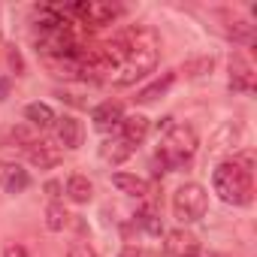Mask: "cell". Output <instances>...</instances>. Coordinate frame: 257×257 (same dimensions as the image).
I'll return each instance as SVG.
<instances>
[{"instance_id": "29", "label": "cell", "mask_w": 257, "mask_h": 257, "mask_svg": "<svg viewBox=\"0 0 257 257\" xmlns=\"http://www.w3.org/2000/svg\"><path fill=\"white\" fill-rule=\"evenodd\" d=\"M118 257H140V251H137V248H124Z\"/></svg>"}, {"instance_id": "3", "label": "cell", "mask_w": 257, "mask_h": 257, "mask_svg": "<svg viewBox=\"0 0 257 257\" xmlns=\"http://www.w3.org/2000/svg\"><path fill=\"white\" fill-rule=\"evenodd\" d=\"M209 212V194L203 185L197 182H185L176 194H173V215L179 224H194L200 218H206Z\"/></svg>"}, {"instance_id": "28", "label": "cell", "mask_w": 257, "mask_h": 257, "mask_svg": "<svg viewBox=\"0 0 257 257\" xmlns=\"http://www.w3.org/2000/svg\"><path fill=\"white\" fill-rule=\"evenodd\" d=\"M170 127H173V118H161V121H158V134H161V131L167 134V131H170Z\"/></svg>"}, {"instance_id": "27", "label": "cell", "mask_w": 257, "mask_h": 257, "mask_svg": "<svg viewBox=\"0 0 257 257\" xmlns=\"http://www.w3.org/2000/svg\"><path fill=\"white\" fill-rule=\"evenodd\" d=\"M7 94H10V79H0V103L7 100Z\"/></svg>"}, {"instance_id": "5", "label": "cell", "mask_w": 257, "mask_h": 257, "mask_svg": "<svg viewBox=\"0 0 257 257\" xmlns=\"http://www.w3.org/2000/svg\"><path fill=\"white\" fill-rule=\"evenodd\" d=\"M254 88V67L245 55H233L230 58V91L248 94Z\"/></svg>"}, {"instance_id": "12", "label": "cell", "mask_w": 257, "mask_h": 257, "mask_svg": "<svg viewBox=\"0 0 257 257\" xmlns=\"http://www.w3.org/2000/svg\"><path fill=\"white\" fill-rule=\"evenodd\" d=\"M112 185H115L121 194L137 197V200H146V197L152 194L149 182H146V179H140V176H134V173H115V176H112Z\"/></svg>"}, {"instance_id": "10", "label": "cell", "mask_w": 257, "mask_h": 257, "mask_svg": "<svg viewBox=\"0 0 257 257\" xmlns=\"http://www.w3.org/2000/svg\"><path fill=\"white\" fill-rule=\"evenodd\" d=\"M164 248H167L173 257H191V254H197V251H200L197 236H194V233H188V230H173V233H167Z\"/></svg>"}, {"instance_id": "9", "label": "cell", "mask_w": 257, "mask_h": 257, "mask_svg": "<svg viewBox=\"0 0 257 257\" xmlns=\"http://www.w3.org/2000/svg\"><path fill=\"white\" fill-rule=\"evenodd\" d=\"M118 127H121V140H124V143L140 146V143L149 137V127H152V124H149V118H146V115H140V112H137V115H124Z\"/></svg>"}, {"instance_id": "18", "label": "cell", "mask_w": 257, "mask_h": 257, "mask_svg": "<svg viewBox=\"0 0 257 257\" xmlns=\"http://www.w3.org/2000/svg\"><path fill=\"white\" fill-rule=\"evenodd\" d=\"M212 70H215V58H212V55L188 58V61L182 64V73H185L188 79H203V76H212Z\"/></svg>"}, {"instance_id": "11", "label": "cell", "mask_w": 257, "mask_h": 257, "mask_svg": "<svg viewBox=\"0 0 257 257\" xmlns=\"http://www.w3.org/2000/svg\"><path fill=\"white\" fill-rule=\"evenodd\" d=\"M0 185H4V191L7 194H25L28 188H31V173L25 170V167H19V164H10V167H4V176H0Z\"/></svg>"}, {"instance_id": "19", "label": "cell", "mask_w": 257, "mask_h": 257, "mask_svg": "<svg viewBox=\"0 0 257 257\" xmlns=\"http://www.w3.org/2000/svg\"><path fill=\"white\" fill-rule=\"evenodd\" d=\"M137 221H140V227H143L149 236H161V233H164V224H161V218H158V212H155L152 206H143V209L137 212Z\"/></svg>"}, {"instance_id": "25", "label": "cell", "mask_w": 257, "mask_h": 257, "mask_svg": "<svg viewBox=\"0 0 257 257\" xmlns=\"http://www.w3.org/2000/svg\"><path fill=\"white\" fill-rule=\"evenodd\" d=\"M67 257H94V251H91V245L79 242V245H73V248H70V254H67Z\"/></svg>"}, {"instance_id": "8", "label": "cell", "mask_w": 257, "mask_h": 257, "mask_svg": "<svg viewBox=\"0 0 257 257\" xmlns=\"http://www.w3.org/2000/svg\"><path fill=\"white\" fill-rule=\"evenodd\" d=\"M28 161H31V167H37V170H52V167L61 164V149H58L55 143L37 140V143L28 149Z\"/></svg>"}, {"instance_id": "15", "label": "cell", "mask_w": 257, "mask_h": 257, "mask_svg": "<svg viewBox=\"0 0 257 257\" xmlns=\"http://www.w3.org/2000/svg\"><path fill=\"white\" fill-rule=\"evenodd\" d=\"M118 16H121V7H115V4H88L85 22H91V25L103 28V25H112Z\"/></svg>"}, {"instance_id": "4", "label": "cell", "mask_w": 257, "mask_h": 257, "mask_svg": "<svg viewBox=\"0 0 257 257\" xmlns=\"http://www.w3.org/2000/svg\"><path fill=\"white\" fill-rule=\"evenodd\" d=\"M242 134H245V127H242V121H236V118H230V121H224L218 131L209 137V155L212 158H218V155H227V152H236V146L242 143Z\"/></svg>"}, {"instance_id": "7", "label": "cell", "mask_w": 257, "mask_h": 257, "mask_svg": "<svg viewBox=\"0 0 257 257\" xmlns=\"http://www.w3.org/2000/svg\"><path fill=\"white\" fill-rule=\"evenodd\" d=\"M55 124H58V140H61V146H64V149H70V152L82 149V143H85V127H82V121H79V118L64 115V118H58Z\"/></svg>"}, {"instance_id": "6", "label": "cell", "mask_w": 257, "mask_h": 257, "mask_svg": "<svg viewBox=\"0 0 257 257\" xmlns=\"http://www.w3.org/2000/svg\"><path fill=\"white\" fill-rule=\"evenodd\" d=\"M121 118H124V106H121L118 100H103V103L91 112V121H94V127H97L100 134H106V131H112V127H118Z\"/></svg>"}, {"instance_id": "26", "label": "cell", "mask_w": 257, "mask_h": 257, "mask_svg": "<svg viewBox=\"0 0 257 257\" xmlns=\"http://www.w3.org/2000/svg\"><path fill=\"white\" fill-rule=\"evenodd\" d=\"M46 194H49L52 200H58V197H61V185H58V182H46Z\"/></svg>"}, {"instance_id": "21", "label": "cell", "mask_w": 257, "mask_h": 257, "mask_svg": "<svg viewBox=\"0 0 257 257\" xmlns=\"http://www.w3.org/2000/svg\"><path fill=\"white\" fill-rule=\"evenodd\" d=\"M227 37L233 43H251L254 40V25H248L245 19H236L230 28H227Z\"/></svg>"}, {"instance_id": "23", "label": "cell", "mask_w": 257, "mask_h": 257, "mask_svg": "<svg viewBox=\"0 0 257 257\" xmlns=\"http://www.w3.org/2000/svg\"><path fill=\"white\" fill-rule=\"evenodd\" d=\"M7 61H10V70H13L16 76H25V58H22V52H19L16 46L7 49Z\"/></svg>"}, {"instance_id": "17", "label": "cell", "mask_w": 257, "mask_h": 257, "mask_svg": "<svg viewBox=\"0 0 257 257\" xmlns=\"http://www.w3.org/2000/svg\"><path fill=\"white\" fill-rule=\"evenodd\" d=\"M67 197H70L73 203H88V200L94 197V185L88 182V176H82V173L70 176V179H67Z\"/></svg>"}, {"instance_id": "13", "label": "cell", "mask_w": 257, "mask_h": 257, "mask_svg": "<svg viewBox=\"0 0 257 257\" xmlns=\"http://www.w3.org/2000/svg\"><path fill=\"white\" fill-rule=\"evenodd\" d=\"M25 118H28V124L34 127V131H49V127L58 121V115H55V109L49 103H28L25 106Z\"/></svg>"}, {"instance_id": "16", "label": "cell", "mask_w": 257, "mask_h": 257, "mask_svg": "<svg viewBox=\"0 0 257 257\" xmlns=\"http://www.w3.org/2000/svg\"><path fill=\"white\" fill-rule=\"evenodd\" d=\"M131 155H134V146L124 143V140H106V143L100 146V158H103L106 164H124Z\"/></svg>"}, {"instance_id": "22", "label": "cell", "mask_w": 257, "mask_h": 257, "mask_svg": "<svg viewBox=\"0 0 257 257\" xmlns=\"http://www.w3.org/2000/svg\"><path fill=\"white\" fill-rule=\"evenodd\" d=\"M10 140H13L16 146H25V149H31V146L37 143V134H34V127H31V124H16L13 131H10Z\"/></svg>"}, {"instance_id": "14", "label": "cell", "mask_w": 257, "mask_h": 257, "mask_svg": "<svg viewBox=\"0 0 257 257\" xmlns=\"http://www.w3.org/2000/svg\"><path fill=\"white\" fill-rule=\"evenodd\" d=\"M173 82H176V70H167V73H161V76H158L152 85H146V88L137 94V103H143V106H146V103H155L158 97H164V94L173 88Z\"/></svg>"}, {"instance_id": "1", "label": "cell", "mask_w": 257, "mask_h": 257, "mask_svg": "<svg viewBox=\"0 0 257 257\" xmlns=\"http://www.w3.org/2000/svg\"><path fill=\"white\" fill-rule=\"evenodd\" d=\"M197 146H200V140H197V131L191 124H173L164 137V143H161L158 158H155V167H158L155 173L161 176L167 170H176V167L188 164L197 155Z\"/></svg>"}, {"instance_id": "24", "label": "cell", "mask_w": 257, "mask_h": 257, "mask_svg": "<svg viewBox=\"0 0 257 257\" xmlns=\"http://www.w3.org/2000/svg\"><path fill=\"white\" fill-rule=\"evenodd\" d=\"M4 257H31V254H28V248H25V245H19V242H16V245H7V248H4Z\"/></svg>"}, {"instance_id": "2", "label": "cell", "mask_w": 257, "mask_h": 257, "mask_svg": "<svg viewBox=\"0 0 257 257\" xmlns=\"http://www.w3.org/2000/svg\"><path fill=\"white\" fill-rule=\"evenodd\" d=\"M212 188L215 194L230 203V206H248L251 197H254V185H251V173H245L239 164L233 161H224L215 167L212 173Z\"/></svg>"}, {"instance_id": "20", "label": "cell", "mask_w": 257, "mask_h": 257, "mask_svg": "<svg viewBox=\"0 0 257 257\" xmlns=\"http://www.w3.org/2000/svg\"><path fill=\"white\" fill-rule=\"evenodd\" d=\"M67 221H70L67 209H64L61 203H49V209H46V227H49L52 233H61V230L67 227Z\"/></svg>"}]
</instances>
